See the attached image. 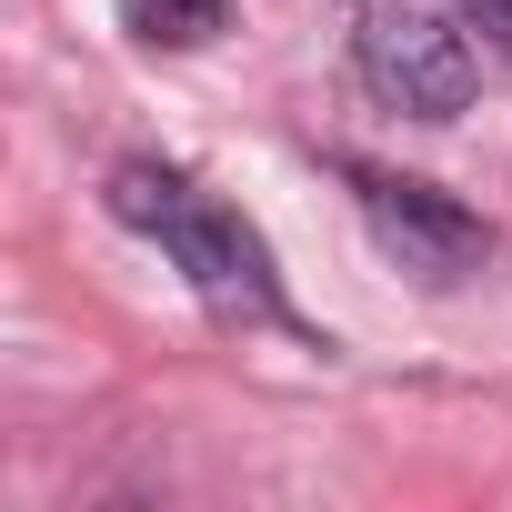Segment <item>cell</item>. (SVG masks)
<instances>
[{"instance_id": "1", "label": "cell", "mask_w": 512, "mask_h": 512, "mask_svg": "<svg viewBox=\"0 0 512 512\" xmlns=\"http://www.w3.org/2000/svg\"><path fill=\"white\" fill-rule=\"evenodd\" d=\"M111 211L171 251L181 282H191L221 322H292L262 231H251L231 201H211L201 181H181V171H161V161H121V171H111Z\"/></svg>"}, {"instance_id": "2", "label": "cell", "mask_w": 512, "mask_h": 512, "mask_svg": "<svg viewBox=\"0 0 512 512\" xmlns=\"http://www.w3.org/2000/svg\"><path fill=\"white\" fill-rule=\"evenodd\" d=\"M352 71L382 111L402 121H452L482 81L472 41L452 11H432V0H362V31H352Z\"/></svg>"}, {"instance_id": "3", "label": "cell", "mask_w": 512, "mask_h": 512, "mask_svg": "<svg viewBox=\"0 0 512 512\" xmlns=\"http://www.w3.org/2000/svg\"><path fill=\"white\" fill-rule=\"evenodd\" d=\"M342 181H352V201H362L372 241L392 251V262H402L412 282H462V272H482L492 231H482V221H472L452 191H432V181H402V171H372V161H342Z\"/></svg>"}, {"instance_id": "4", "label": "cell", "mask_w": 512, "mask_h": 512, "mask_svg": "<svg viewBox=\"0 0 512 512\" xmlns=\"http://www.w3.org/2000/svg\"><path fill=\"white\" fill-rule=\"evenodd\" d=\"M221 21H231V0H131V31L161 41V51H191V41H211Z\"/></svg>"}, {"instance_id": "5", "label": "cell", "mask_w": 512, "mask_h": 512, "mask_svg": "<svg viewBox=\"0 0 512 512\" xmlns=\"http://www.w3.org/2000/svg\"><path fill=\"white\" fill-rule=\"evenodd\" d=\"M472 11H482V21H492V31L512 41V0H472Z\"/></svg>"}, {"instance_id": "6", "label": "cell", "mask_w": 512, "mask_h": 512, "mask_svg": "<svg viewBox=\"0 0 512 512\" xmlns=\"http://www.w3.org/2000/svg\"><path fill=\"white\" fill-rule=\"evenodd\" d=\"M352 11H362V0H352Z\"/></svg>"}]
</instances>
